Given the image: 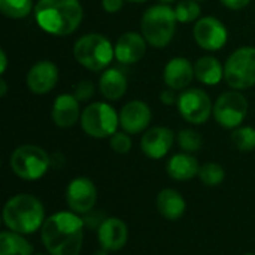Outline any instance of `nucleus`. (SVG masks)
I'll return each instance as SVG.
<instances>
[{
	"label": "nucleus",
	"mask_w": 255,
	"mask_h": 255,
	"mask_svg": "<svg viewBox=\"0 0 255 255\" xmlns=\"http://www.w3.org/2000/svg\"><path fill=\"white\" fill-rule=\"evenodd\" d=\"M75 60L90 72H103L115 57V46L100 33L81 36L73 46Z\"/></svg>",
	"instance_id": "5"
},
{
	"label": "nucleus",
	"mask_w": 255,
	"mask_h": 255,
	"mask_svg": "<svg viewBox=\"0 0 255 255\" xmlns=\"http://www.w3.org/2000/svg\"><path fill=\"white\" fill-rule=\"evenodd\" d=\"M224 79L233 90L244 91L255 85V48L242 46L230 54L224 64Z\"/></svg>",
	"instance_id": "7"
},
{
	"label": "nucleus",
	"mask_w": 255,
	"mask_h": 255,
	"mask_svg": "<svg viewBox=\"0 0 255 255\" xmlns=\"http://www.w3.org/2000/svg\"><path fill=\"white\" fill-rule=\"evenodd\" d=\"M66 202L72 212L88 214L97 202V188L88 178H75L66 190Z\"/></svg>",
	"instance_id": "12"
},
{
	"label": "nucleus",
	"mask_w": 255,
	"mask_h": 255,
	"mask_svg": "<svg viewBox=\"0 0 255 255\" xmlns=\"http://www.w3.org/2000/svg\"><path fill=\"white\" fill-rule=\"evenodd\" d=\"M126 1H130V3H145L148 0H126Z\"/></svg>",
	"instance_id": "38"
},
{
	"label": "nucleus",
	"mask_w": 255,
	"mask_h": 255,
	"mask_svg": "<svg viewBox=\"0 0 255 255\" xmlns=\"http://www.w3.org/2000/svg\"><path fill=\"white\" fill-rule=\"evenodd\" d=\"M245 255H255V254H245Z\"/></svg>",
	"instance_id": "41"
},
{
	"label": "nucleus",
	"mask_w": 255,
	"mask_h": 255,
	"mask_svg": "<svg viewBox=\"0 0 255 255\" xmlns=\"http://www.w3.org/2000/svg\"><path fill=\"white\" fill-rule=\"evenodd\" d=\"M178 112L181 117L194 126L205 124L214 115V105L211 97L202 88H187L178 97Z\"/></svg>",
	"instance_id": "10"
},
{
	"label": "nucleus",
	"mask_w": 255,
	"mask_h": 255,
	"mask_svg": "<svg viewBox=\"0 0 255 255\" xmlns=\"http://www.w3.org/2000/svg\"><path fill=\"white\" fill-rule=\"evenodd\" d=\"M194 75V64L185 57H173L170 58L163 69V81L167 88L175 91H184L190 87Z\"/></svg>",
	"instance_id": "16"
},
{
	"label": "nucleus",
	"mask_w": 255,
	"mask_h": 255,
	"mask_svg": "<svg viewBox=\"0 0 255 255\" xmlns=\"http://www.w3.org/2000/svg\"><path fill=\"white\" fill-rule=\"evenodd\" d=\"M200 4L196 0H182L175 6V13L178 18V22L188 24L194 22L200 18Z\"/></svg>",
	"instance_id": "28"
},
{
	"label": "nucleus",
	"mask_w": 255,
	"mask_h": 255,
	"mask_svg": "<svg viewBox=\"0 0 255 255\" xmlns=\"http://www.w3.org/2000/svg\"><path fill=\"white\" fill-rule=\"evenodd\" d=\"M161 3H166V4H169V3H173V1H176V0H160Z\"/></svg>",
	"instance_id": "39"
},
{
	"label": "nucleus",
	"mask_w": 255,
	"mask_h": 255,
	"mask_svg": "<svg viewBox=\"0 0 255 255\" xmlns=\"http://www.w3.org/2000/svg\"><path fill=\"white\" fill-rule=\"evenodd\" d=\"M127 85L128 84H127L126 75L115 67L103 70V73L100 75V79H99L100 94L106 100H111V102L120 100L126 94Z\"/></svg>",
	"instance_id": "21"
},
{
	"label": "nucleus",
	"mask_w": 255,
	"mask_h": 255,
	"mask_svg": "<svg viewBox=\"0 0 255 255\" xmlns=\"http://www.w3.org/2000/svg\"><path fill=\"white\" fill-rule=\"evenodd\" d=\"M97 239L105 251H120L128 241V229L120 218H106L97 230Z\"/></svg>",
	"instance_id": "18"
},
{
	"label": "nucleus",
	"mask_w": 255,
	"mask_h": 255,
	"mask_svg": "<svg viewBox=\"0 0 255 255\" xmlns=\"http://www.w3.org/2000/svg\"><path fill=\"white\" fill-rule=\"evenodd\" d=\"M152 112L148 103L142 100H131L126 103L120 111V126L123 131L128 134H139L146 131L151 124Z\"/></svg>",
	"instance_id": "14"
},
{
	"label": "nucleus",
	"mask_w": 255,
	"mask_h": 255,
	"mask_svg": "<svg viewBox=\"0 0 255 255\" xmlns=\"http://www.w3.org/2000/svg\"><path fill=\"white\" fill-rule=\"evenodd\" d=\"M248 109V100L241 91H226L217 99L214 105V117L223 128L235 130L245 121Z\"/></svg>",
	"instance_id": "9"
},
{
	"label": "nucleus",
	"mask_w": 255,
	"mask_h": 255,
	"mask_svg": "<svg viewBox=\"0 0 255 255\" xmlns=\"http://www.w3.org/2000/svg\"><path fill=\"white\" fill-rule=\"evenodd\" d=\"M7 91V84L4 79H0V97H4Z\"/></svg>",
	"instance_id": "36"
},
{
	"label": "nucleus",
	"mask_w": 255,
	"mask_h": 255,
	"mask_svg": "<svg viewBox=\"0 0 255 255\" xmlns=\"http://www.w3.org/2000/svg\"><path fill=\"white\" fill-rule=\"evenodd\" d=\"M157 209L163 218L169 221H176L185 214L187 203L179 191L164 188L157 196Z\"/></svg>",
	"instance_id": "22"
},
{
	"label": "nucleus",
	"mask_w": 255,
	"mask_h": 255,
	"mask_svg": "<svg viewBox=\"0 0 255 255\" xmlns=\"http://www.w3.org/2000/svg\"><path fill=\"white\" fill-rule=\"evenodd\" d=\"M196 1H205V0H196Z\"/></svg>",
	"instance_id": "40"
},
{
	"label": "nucleus",
	"mask_w": 255,
	"mask_h": 255,
	"mask_svg": "<svg viewBox=\"0 0 255 255\" xmlns=\"http://www.w3.org/2000/svg\"><path fill=\"white\" fill-rule=\"evenodd\" d=\"M194 75L203 85H218L224 79V66L212 55H203L194 63Z\"/></svg>",
	"instance_id": "23"
},
{
	"label": "nucleus",
	"mask_w": 255,
	"mask_h": 255,
	"mask_svg": "<svg viewBox=\"0 0 255 255\" xmlns=\"http://www.w3.org/2000/svg\"><path fill=\"white\" fill-rule=\"evenodd\" d=\"M96 87L91 81L85 79V81H79L73 90V96L79 100V102H88L93 96H94Z\"/></svg>",
	"instance_id": "31"
},
{
	"label": "nucleus",
	"mask_w": 255,
	"mask_h": 255,
	"mask_svg": "<svg viewBox=\"0 0 255 255\" xmlns=\"http://www.w3.org/2000/svg\"><path fill=\"white\" fill-rule=\"evenodd\" d=\"M126 0H102V7L108 13H117L123 9Z\"/></svg>",
	"instance_id": "32"
},
{
	"label": "nucleus",
	"mask_w": 255,
	"mask_h": 255,
	"mask_svg": "<svg viewBox=\"0 0 255 255\" xmlns=\"http://www.w3.org/2000/svg\"><path fill=\"white\" fill-rule=\"evenodd\" d=\"M146 39L142 33L126 31L115 43V58L121 64H136L146 54Z\"/></svg>",
	"instance_id": "17"
},
{
	"label": "nucleus",
	"mask_w": 255,
	"mask_h": 255,
	"mask_svg": "<svg viewBox=\"0 0 255 255\" xmlns=\"http://www.w3.org/2000/svg\"><path fill=\"white\" fill-rule=\"evenodd\" d=\"M45 220L43 205L31 194H16L10 197L3 208L4 226L19 235L34 233L42 229Z\"/></svg>",
	"instance_id": "3"
},
{
	"label": "nucleus",
	"mask_w": 255,
	"mask_h": 255,
	"mask_svg": "<svg viewBox=\"0 0 255 255\" xmlns=\"http://www.w3.org/2000/svg\"><path fill=\"white\" fill-rule=\"evenodd\" d=\"M176 140H178V145L181 146V149L184 152H188V154L197 152L203 145L202 134L196 130H191V128L181 130L176 136Z\"/></svg>",
	"instance_id": "29"
},
{
	"label": "nucleus",
	"mask_w": 255,
	"mask_h": 255,
	"mask_svg": "<svg viewBox=\"0 0 255 255\" xmlns=\"http://www.w3.org/2000/svg\"><path fill=\"white\" fill-rule=\"evenodd\" d=\"M175 143V133L167 127L148 128L140 139L142 152L151 160H161L167 155Z\"/></svg>",
	"instance_id": "15"
},
{
	"label": "nucleus",
	"mask_w": 255,
	"mask_h": 255,
	"mask_svg": "<svg viewBox=\"0 0 255 255\" xmlns=\"http://www.w3.org/2000/svg\"><path fill=\"white\" fill-rule=\"evenodd\" d=\"M6 67H7V57L4 49H0V75L6 72Z\"/></svg>",
	"instance_id": "35"
},
{
	"label": "nucleus",
	"mask_w": 255,
	"mask_h": 255,
	"mask_svg": "<svg viewBox=\"0 0 255 255\" xmlns=\"http://www.w3.org/2000/svg\"><path fill=\"white\" fill-rule=\"evenodd\" d=\"M81 108L79 100L69 93L60 94L52 105V121L60 128L73 127L78 121H81Z\"/></svg>",
	"instance_id": "19"
},
{
	"label": "nucleus",
	"mask_w": 255,
	"mask_h": 255,
	"mask_svg": "<svg viewBox=\"0 0 255 255\" xmlns=\"http://www.w3.org/2000/svg\"><path fill=\"white\" fill-rule=\"evenodd\" d=\"M109 145L114 149V152H117V154H128L133 146V142H131V137L128 133L117 131L115 134L111 136Z\"/></svg>",
	"instance_id": "30"
},
{
	"label": "nucleus",
	"mask_w": 255,
	"mask_h": 255,
	"mask_svg": "<svg viewBox=\"0 0 255 255\" xmlns=\"http://www.w3.org/2000/svg\"><path fill=\"white\" fill-rule=\"evenodd\" d=\"M93 255H108V251H105V250H99V251L93 253Z\"/></svg>",
	"instance_id": "37"
},
{
	"label": "nucleus",
	"mask_w": 255,
	"mask_h": 255,
	"mask_svg": "<svg viewBox=\"0 0 255 255\" xmlns=\"http://www.w3.org/2000/svg\"><path fill=\"white\" fill-rule=\"evenodd\" d=\"M79 123L88 136L105 139L118 131L120 114L106 102H94L82 111Z\"/></svg>",
	"instance_id": "6"
},
{
	"label": "nucleus",
	"mask_w": 255,
	"mask_h": 255,
	"mask_svg": "<svg viewBox=\"0 0 255 255\" xmlns=\"http://www.w3.org/2000/svg\"><path fill=\"white\" fill-rule=\"evenodd\" d=\"M199 178L206 187H218L226 179V170L218 163H205L203 166H200Z\"/></svg>",
	"instance_id": "26"
},
{
	"label": "nucleus",
	"mask_w": 255,
	"mask_h": 255,
	"mask_svg": "<svg viewBox=\"0 0 255 255\" xmlns=\"http://www.w3.org/2000/svg\"><path fill=\"white\" fill-rule=\"evenodd\" d=\"M33 10V0H0V12L12 19H21Z\"/></svg>",
	"instance_id": "25"
},
{
	"label": "nucleus",
	"mask_w": 255,
	"mask_h": 255,
	"mask_svg": "<svg viewBox=\"0 0 255 255\" xmlns=\"http://www.w3.org/2000/svg\"><path fill=\"white\" fill-rule=\"evenodd\" d=\"M36 255H43V254H36Z\"/></svg>",
	"instance_id": "42"
},
{
	"label": "nucleus",
	"mask_w": 255,
	"mask_h": 255,
	"mask_svg": "<svg viewBox=\"0 0 255 255\" xmlns=\"http://www.w3.org/2000/svg\"><path fill=\"white\" fill-rule=\"evenodd\" d=\"M233 145L242 152H251L255 149V128L251 126L238 127L232 133Z\"/></svg>",
	"instance_id": "27"
},
{
	"label": "nucleus",
	"mask_w": 255,
	"mask_h": 255,
	"mask_svg": "<svg viewBox=\"0 0 255 255\" xmlns=\"http://www.w3.org/2000/svg\"><path fill=\"white\" fill-rule=\"evenodd\" d=\"M196 43L205 51H220L229 40V30L224 22L215 16H202L196 21L193 28Z\"/></svg>",
	"instance_id": "11"
},
{
	"label": "nucleus",
	"mask_w": 255,
	"mask_h": 255,
	"mask_svg": "<svg viewBox=\"0 0 255 255\" xmlns=\"http://www.w3.org/2000/svg\"><path fill=\"white\" fill-rule=\"evenodd\" d=\"M226 7H229V9H232V10H239V9H244V7H247L250 3H251V0H220Z\"/></svg>",
	"instance_id": "34"
},
{
	"label": "nucleus",
	"mask_w": 255,
	"mask_h": 255,
	"mask_svg": "<svg viewBox=\"0 0 255 255\" xmlns=\"http://www.w3.org/2000/svg\"><path fill=\"white\" fill-rule=\"evenodd\" d=\"M178 97H179V96H176V91L172 90V88H167V90L161 91V94H160L161 103H163V105H167V106L178 103Z\"/></svg>",
	"instance_id": "33"
},
{
	"label": "nucleus",
	"mask_w": 255,
	"mask_h": 255,
	"mask_svg": "<svg viewBox=\"0 0 255 255\" xmlns=\"http://www.w3.org/2000/svg\"><path fill=\"white\" fill-rule=\"evenodd\" d=\"M12 172L24 181H37L49 169V157L45 149L36 145H21L10 155Z\"/></svg>",
	"instance_id": "8"
},
{
	"label": "nucleus",
	"mask_w": 255,
	"mask_h": 255,
	"mask_svg": "<svg viewBox=\"0 0 255 255\" xmlns=\"http://www.w3.org/2000/svg\"><path fill=\"white\" fill-rule=\"evenodd\" d=\"M42 244L51 255H79L84 244V221L75 212H57L40 229Z\"/></svg>",
	"instance_id": "1"
},
{
	"label": "nucleus",
	"mask_w": 255,
	"mask_h": 255,
	"mask_svg": "<svg viewBox=\"0 0 255 255\" xmlns=\"http://www.w3.org/2000/svg\"><path fill=\"white\" fill-rule=\"evenodd\" d=\"M0 255H33V247L24 235L4 230L0 233Z\"/></svg>",
	"instance_id": "24"
},
{
	"label": "nucleus",
	"mask_w": 255,
	"mask_h": 255,
	"mask_svg": "<svg viewBox=\"0 0 255 255\" xmlns=\"http://www.w3.org/2000/svg\"><path fill=\"white\" fill-rule=\"evenodd\" d=\"M200 164L197 158L188 152H179L169 158L166 164L167 175L175 181H190L194 176H199Z\"/></svg>",
	"instance_id": "20"
},
{
	"label": "nucleus",
	"mask_w": 255,
	"mask_h": 255,
	"mask_svg": "<svg viewBox=\"0 0 255 255\" xmlns=\"http://www.w3.org/2000/svg\"><path fill=\"white\" fill-rule=\"evenodd\" d=\"M178 18L175 9L166 3L152 4L148 7L140 19V33L148 45L161 49L167 46L176 33Z\"/></svg>",
	"instance_id": "4"
},
{
	"label": "nucleus",
	"mask_w": 255,
	"mask_h": 255,
	"mask_svg": "<svg viewBox=\"0 0 255 255\" xmlns=\"http://www.w3.org/2000/svg\"><path fill=\"white\" fill-rule=\"evenodd\" d=\"M58 78H60L58 67L49 60H40L34 63L27 72L25 82L33 94L43 96L55 88Z\"/></svg>",
	"instance_id": "13"
},
{
	"label": "nucleus",
	"mask_w": 255,
	"mask_h": 255,
	"mask_svg": "<svg viewBox=\"0 0 255 255\" xmlns=\"http://www.w3.org/2000/svg\"><path fill=\"white\" fill-rule=\"evenodd\" d=\"M84 18L79 0H37L34 19L37 25L52 36H69L75 33Z\"/></svg>",
	"instance_id": "2"
}]
</instances>
